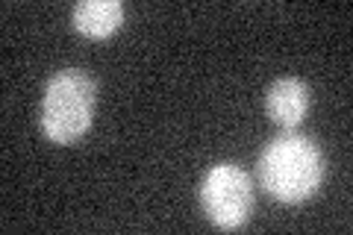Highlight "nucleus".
<instances>
[{"instance_id":"nucleus-3","label":"nucleus","mask_w":353,"mask_h":235,"mask_svg":"<svg viewBox=\"0 0 353 235\" xmlns=\"http://www.w3.org/2000/svg\"><path fill=\"white\" fill-rule=\"evenodd\" d=\"M201 206L221 229H239L253 212V183L239 165L209 167L201 183Z\"/></svg>"},{"instance_id":"nucleus-1","label":"nucleus","mask_w":353,"mask_h":235,"mask_svg":"<svg viewBox=\"0 0 353 235\" xmlns=\"http://www.w3.org/2000/svg\"><path fill=\"white\" fill-rule=\"evenodd\" d=\"M259 180L280 203H303L324 183V153L301 132H283L259 156Z\"/></svg>"},{"instance_id":"nucleus-2","label":"nucleus","mask_w":353,"mask_h":235,"mask_svg":"<svg viewBox=\"0 0 353 235\" xmlns=\"http://www.w3.org/2000/svg\"><path fill=\"white\" fill-rule=\"evenodd\" d=\"M94 115V83L80 68L59 71L41 97V132L53 144H74L92 127Z\"/></svg>"},{"instance_id":"nucleus-5","label":"nucleus","mask_w":353,"mask_h":235,"mask_svg":"<svg viewBox=\"0 0 353 235\" xmlns=\"http://www.w3.org/2000/svg\"><path fill=\"white\" fill-rule=\"evenodd\" d=\"M124 24L121 0H83L74 6V27L88 39H106Z\"/></svg>"},{"instance_id":"nucleus-4","label":"nucleus","mask_w":353,"mask_h":235,"mask_svg":"<svg viewBox=\"0 0 353 235\" xmlns=\"http://www.w3.org/2000/svg\"><path fill=\"white\" fill-rule=\"evenodd\" d=\"M265 109H268V118L274 121V124H280L285 130H294L306 118V109H309L306 83L294 80V76H283V80H277L268 88Z\"/></svg>"}]
</instances>
